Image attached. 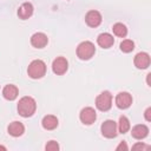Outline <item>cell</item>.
<instances>
[{"instance_id": "2", "label": "cell", "mask_w": 151, "mask_h": 151, "mask_svg": "<svg viewBox=\"0 0 151 151\" xmlns=\"http://www.w3.org/2000/svg\"><path fill=\"white\" fill-rule=\"evenodd\" d=\"M27 73L32 79H40L46 73V64L40 59H35L28 65Z\"/></svg>"}, {"instance_id": "11", "label": "cell", "mask_w": 151, "mask_h": 151, "mask_svg": "<svg viewBox=\"0 0 151 151\" xmlns=\"http://www.w3.org/2000/svg\"><path fill=\"white\" fill-rule=\"evenodd\" d=\"M47 42H48V38L42 32H37L31 37V44L35 48H42L47 45Z\"/></svg>"}, {"instance_id": "10", "label": "cell", "mask_w": 151, "mask_h": 151, "mask_svg": "<svg viewBox=\"0 0 151 151\" xmlns=\"http://www.w3.org/2000/svg\"><path fill=\"white\" fill-rule=\"evenodd\" d=\"M134 66L139 70H144L150 66V55L146 52H139L136 54L134 59H133Z\"/></svg>"}, {"instance_id": "6", "label": "cell", "mask_w": 151, "mask_h": 151, "mask_svg": "<svg viewBox=\"0 0 151 151\" xmlns=\"http://www.w3.org/2000/svg\"><path fill=\"white\" fill-rule=\"evenodd\" d=\"M79 119L84 125H91L97 119V113L93 107H84L79 113Z\"/></svg>"}, {"instance_id": "16", "label": "cell", "mask_w": 151, "mask_h": 151, "mask_svg": "<svg viewBox=\"0 0 151 151\" xmlns=\"http://www.w3.org/2000/svg\"><path fill=\"white\" fill-rule=\"evenodd\" d=\"M18 93H19L18 87H17L15 85H13V84L6 85V86L4 87V90H2V96H4V98L7 99V100H14V99L18 97Z\"/></svg>"}, {"instance_id": "7", "label": "cell", "mask_w": 151, "mask_h": 151, "mask_svg": "<svg viewBox=\"0 0 151 151\" xmlns=\"http://www.w3.org/2000/svg\"><path fill=\"white\" fill-rule=\"evenodd\" d=\"M67 68H68V63L64 57H57L52 63V71L58 76L66 73Z\"/></svg>"}, {"instance_id": "1", "label": "cell", "mask_w": 151, "mask_h": 151, "mask_svg": "<svg viewBox=\"0 0 151 151\" xmlns=\"http://www.w3.org/2000/svg\"><path fill=\"white\" fill-rule=\"evenodd\" d=\"M37 110V103L32 97H22L18 103V112L21 117L28 118L34 114Z\"/></svg>"}, {"instance_id": "13", "label": "cell", "mask_w": 151, "mask_h": 151, "mask_svg": "<svg viewBox=\"0 0 151 151\" xmlns=\"http://www.w3.org/2000/svg\"><path fill=\"white\" fill-rule=\"evenodd\" d=\"M97 44L101 48H110L114 44V38L110 33H101L97 38Z\"/></svg>"}, {"instance_id": "15", "label": "cell", "mask_w": 151, "mask_h": 151, "mask_svg": "<svg viewBox=\"0 0 151 151\" xmlns=\"http://www.w3.org/2000/svg\"><path fill=\"white\" fill-rule=\"evenodd\" d=\"M131 134L134 139H143L149 134V127L144 124L134 125L131 130Z\"/></svg>"}, {"instance_id": "14", "label": "cell", "mask_w": 151, "mask_h": 151, "mask_svg": "<svg viewBox=\"0 0 151 151\" xmlns=\"http://www.w3.org/2000/svg\"><path fill=\"white\" fill-rule=\"evenodd\" d=\"M7 131L12 137H20L25 132V126L20 122H12L7 127Z\"/></svg>"}, {"instance_id": "17", "label": "cell", "mask_w": 151, "mask_h": 151, "mask_svg": "<svg viewBox=\"0 0 151 151\" xmlns=\"http://www.w3.org/2000/svg\"><path fill=\"white\" fill-rule=\"evenodd\" d=\"M58 118L53 114H47L41 120V125L45 130H54L58 126Z\"/></svg>"}, {"instance_id": "5", "label": "cell", "mask_w": 151, "mask_h": 151, "mask_svg": "<svg viewBox=\"0 0 151 151\" xmlns=\"http://www.w3.org/2000/svg\"><path fill=\"white\" fill-rule=\"evenodd\" d=\"M100 131H101V134L105 137V138H114L117 136V124L114 120H111V119H107L105 120L101 126H100Z\"/></svg>"}, {"instance_id": "21", "label": "cell", "mask_w": 151, "mask_h": 151, "mask_svg": "<svg viewBox=\"0 0 151 151\" xmlns=\"http://www.w3.org/2000/svg\"><path fill=\"white\" fill-rule=\"evenodd\" d=\"M45 150H46V151H58V150H59V144H58L55 140H50V142L46 144Z\"/></svg>"}, {"instance_id": "26", "label": "cell", "mask_w": 151, "mask_h": 151, "mask_svg": "<svg viewBox=\"0 0 151 151\" xmlns=\"http://www.w3.org/2000/svg\"><path fill=\"white\" fill-rule=\"evenodd\" d=\"M0 150H4V151H5V150H6V147H5V146H2V145H0Z\"/></svg>"}, {"instance_id": "25", "label": "cell", "mask_w": 151, "mask_h": 151, "mask_svg": "<svg viewBox=\"0 0 151 151\" xmlns=\"http://www.w3.org/2000/svg\"><path fill=\"white\" fill-rule=\"evenodd\" d=\"M150 76H151V73H149V74H147V77H146V83H147V85H149V86H151V84H150Z\"/></svg>"}, {"instance_id": "12", "label": "cell", "mask_w": 151, "mask_h": 151, "mask_svg": "<svg viewBox=\"0 0 151 151\" xmlns=\"http://www.w3.org/2000/svg\"><path fill=\"white\" fill-rule=\"evenodd\" d=\"M33 14V5L31 2H24L18 8V17L21 20H27Z\"/></svg>"}, {"instance_id": "9", "label": "cell", "mask_w": 151, "mask_h": 151, "mask_svg": "<svg viewBox=\"0 0 151 151\" xmlns=\"http://www.w3.org/2000/svg\"><path fill=\"white\" fill-rule=\"evenodd\" d=\"M101 20H103L101 14L96 9H92V11L87 12L86 15H85V22L90 27H98L101 24Z\"/></svg>"}, {"instance_id": "8", "label": "cell", "mask_w": 151, "mask_h": 151, "mask_svg": "<svg viewBox=\"0 0 151 151\" xmlns=\"http://www.w3.org/2000/svg\"><path fill=\"white\" fill-rule=\"evenodd\" d=\"M132 104V96L129 92H119L116 97V105L118 109L125 110Z\"/></svg>"}, {"instance_id": "18", "label": "cell", "mask_w": 151, "mask_h": 151, "mask_svg": "<svg viewBox=\"0 0 151 151\" xmlns=\"http://www.w3.org/2000/svg\"><path fill=\"white\" fill-rule=\"evenodd\" d=\"M112 31H113V34L117 35V37H119V38H125L126 34H127V28L122 22H116L112 26Z\"/></svg>"}, {"instance_id": "4", "label": "cell", "mask_w": 151, "mask_h": 151, "mask_svg": "<svg viewBox=\"0 0 151 151\" xmlns=\"http://www.w3.org/2000/svg\"><path fill=\"white\" fill-rule=\"evenodd\" d=\"M112 106V94L109 91H103L96 98V107L99 111H109Z\"/></svg>"}, {"instance_id": "22", "label": "cell", "mask_w": 151, "mask_h": 151, "mask_svg": "<svg viewBox=\"0 0 151 151\" xmlns=\"http://www.w3.org/2000/svg\"><path fill=\"white\" fill-rule=\"evenodd\" d=\"M132 149L133 150H138V149H140V150H147V149H150V146L146 145V144H143V143H136L134 145H132Z\"/></svg>"}, {"instance_id": "20", "label": "cell", "mask_w": 151, "mask_h": 151, "mask_svg": "<svg viewBox=\"0 0 151 151\" xmlns=\"http://www.w3.org/2000/svg\"><path fill=\"white\" fill-rule=\"evenodd\" d=\"M134 50V42L130 39H125L120 42V51L124 53H130Z\"/></svg>"}, {"instance_id": "23", "label": "cell", "mask_w": 151, "mask_h": 151, "mask_svg": "<svg viewBox=\"0 0 151 151\" xmlns=\"http://www.w3.org/2000/svg\"><path fill=\"white\" fill-rule=\"evenodd\" d=\"M127 149H129V147H127V145H126V143H125V142H120V143H119V145L116 147V150H117V151H120V150L126 151Z\"/></svg>"}, {"instance_id": "3", "label": "cell", "mask_w": 151, "mask_h": 151, "mask_svg": "<svg viewBox=\"0 0 151 151\" xmlns=\"http://www.w3.org/2000/svg\"><path fill=\"white\" fill-rule=\"evenodd\" d=\"M96 53L94 44L91 41H83L77 47V55L81 60H88L91 59Z\"/></svg>"}, {"instance_id": "19", "label": "cell", "mask_w": 151, "mask_h": 151, "mask_svg": "<svg viewBox=\"0 0 151 151\" xmlns=\"http://www.w3.org/2000/svg\"><path fill=\"white\" fill-rule=\"evenodd\" d=\"M118 130L120 133H126L130 130V120L127 119V117L122 116L119 118V123H118Z\"/></svg>"}, {"instance_id": "24", "label": "cell", "mask_w": 151, "mask_h": 151, "mask_svg": "<svg viewBox=\"0 0 151 151\" xmlns=\"http://www.w3.org/2000/svg\"><path fill=\"white\" fill-rule=\"evenodd\" d=\"M144 117L147 122H151V107H147L145 110V113H144Z\"/></svg>"}]
</instances>
